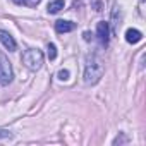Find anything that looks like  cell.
Masks as SVG:
<instances>
[{
    "label": "cell",
    "mask_w": 146,
    "mask_h": 146,
    "mask_svg": "<svg viewBox=\"0 0 146 146\" xmlns=\"http://www.w3.org/2000/svg\"><path fill=\"white\" fill-rule=\"evenodd\" d=\"M64 0H52V2L48 4V14H57V12H60L62 9H64Z\"/></svg>",
    "instance_id": "obj_9"
},
{
    "label": "cell",
    "mask_w": 146,
    "mask_h": 146,
    "mask_svg": "<svg viewBox=\"0 0 146 146\" xmlns=\"http://www.w3.org/2000/svg\"><path fill=\"white\" fill-rule=\"evenodd\" d=\"M76 24L72 23V21H64V19H58L55 23V31L58 35H64V33H69V31H74Z\"/></svg>",
    "instance_id": "obj_6"
},
{
    "label": "cell",
    "mask_w": 146,
    "mask_h": 146,
    "mask_svg": "<svg viewBox=\"0 0 146 146\" xmlns=\"http://www.w3.org/2000/svg\"><path fill=\"white\" fill-rule=\"evenodd\" d=\"M141 40H143V33H141L139 29L129 28V29L125 31V41H127V43H131V45H136V43H139Z\"/></svg>",
    "instance_id": "obj_7"
},
{
    "label": "cell",
    "mask_w": 146,
    "mask_h": 146,
    "mask_svg": "<svg viewBox=\"0 0 146 146\" xmlns=\"http://www.w3.org/2000/svg\"><path fill=\"white\" fill-rule=\"evenodd\" d=\"M103 72H105V67H103V62L98 55L91 53L86 57V64H84V84L88 86H93L96 84L102 76H103Z\"/></svg>",
    "instance_id": "obj_1"
},
{
    "label": "cell",
    "mask_w": 146,
    "mask_h": 146,
    "mask_svg": "<svg viewBox=\"0 0 146 146\" xmlns=\"http://www.w3.org/2000/svg\"><path fill=\"white\" fill-rule=\"evenodd\" d=\"M46 50H48V58H50V60H55V58H57V46H55L53 43H48Z\"/></svg>",
    "instance_id": "obj_10"
},
{
    "label": "cell",
    "mask_w": 146,
    "mask_h": 146,
    "mask_svg": "<svg viewBox=\"0 0 146 146\" xmlns=\"http://www.w3.org/2000/svg\"><path fill=\"white\" fill-rule=\"evenodd\" d=\"M0 43H2L9 52H16V48H17L16 40H14L7 31H4V29H0Z\"/></svg>",
    "instance_id": "obj_5"
},
{
    "label": "cell",
    "mask_w": 146,
    "mask_h": 146,
    "mask_svg": "<svg viewBox=\"0 0 146 146\" xmlns=\"http://www.w3.org/2000/svg\"><path fill=\"white\" fill-rule=\"evenodd\" d=\"M124 143H127V137L124 136V132H119V136L113 139V144H124Z\"/></svg>",
    "instance_id": "obj_12"
},
{
    "label": "cell",
    "mask_w": 146,
    "mask_h": 146,
    "mask_svg": "<svg viewBox=\"0 0 146 146\" xmlns=\"http://www.w3.org/2000/svg\"><path fill=\"white\" fill-rule=\"evenodd\" d=\"M14 79V70H12V65L9 62V58L0 52V84L2 86H7L9 83H12Z\"/></svg>",
    "instance_id": "obj_3"
},
{
    "label": "cell",
    "mask_w": 146,
    "mask_h": 146,
    "mask_svg": "<svg viewBox=\"0 0 146 146\" xmlns=\"http://www.w3.org/2000/svg\"><path fill=\"white\" fill-rule=\"evenodd\" d=\"M12 134L7 131V129H0V139H4V137H11Z\"/></svg>",
    "instance_id": "obj_13"
},
{
    "label": "cell",
    "mask_w": 146,
    "mask_h": 146,
    "mask_svg": "<svg viewBox=\"0 0 146 146\" xmlns=\"http://www.w3.org/2000/svg\"><path fill=\"white\" fill-rule=\"evenodd\" d=\"M23 64L29 70H40L43 65V52L38 48H28L23 53Z\"/></svg>",
    "instance_id": "obj_2"
},
{
    "label": "cell",
    "mask_w": 146,
    "mask_h": 146,
    "mask_svg": "<svg viewBox=\"0 0 146 146\" xmlns=\"http://www.w3.org/2000/svg\"><path fill=\"white\" fill-rule=\"evenodd\" d=\"M96 36H98V41L102 46H108V41H110V31H108V23L105 21H100L96 24Z\"/></svg>",
    "instance_id": "obj_4"
},
{
    "label": "cell",
    "mask_w": 146,
    "mask_h": 146,
    "mask_svg": "<svg viewBox=\"0 0 146 146\" xmlns=\"http://www.w3.org/2000/svg\"><path fill=\"white\" fill-rule=\"evenodd\" d=\"M16 2H17V4H23V2H26V0H16Z\"/></svg>",
    "instance_id": "obj_15"
},
{
    "label": "cell",
    "mask_w": 146,
    "mask_h": 146,
    "mask_svg": "<svg viewBox=\"0 0 146 146\" xmlns=\"http://www.w3.org/2000/svg\"><path fill=\"white\" fill-rule=\"evenodd\" d=\"M119 26H120V7H113L112 11V31L119 33Z\"/></svg>",
    "instance_id": "obj_8"
},
{
    "label": "cell",
    "mask_w": 146,
    "mask_h": 146,
    "mask_svg": "<svg viewBox=\"0 0 146 146\" xmlns=\"http://www.w3.org/2000/svg\"><path fill=\"white\" fill-rule=\"evenodd\" d=\"M83 36H84V40H86V41H90V40H91V35H90V33H88V31H86V33H84V35H83Z\"/></svg>",
    "instance_id": "obj_14"
},
{
    "label": "cell",
    "mask_w": 146,
    "mask_h": 146,
    "mask_svg": "<svg viewBox=\"0 0 146 146\" xmlns=\"http://www.w3.org/2000/svg\"><path fill=\"white\" fill-rule=\"evenodd\" d=\"M69 76H70V72H69L67 69H60V70H58V74H57V78H58L60 81H67Z\"/></svg>",
    "instance_id": "obj_11"
}]
</instances>
